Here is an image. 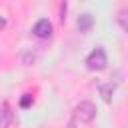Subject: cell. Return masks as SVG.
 Listing matches in <instances>:
<instances>
[{
    "instance_id": "obj_1",
    "label": "cell",
    "mask_w": 128,
    "mask_h": 128,
    "mask_svg": "<svg viewBox=\"0 0 128 128\" xmlns=\"http://www.w3.org/2000/svg\"><path fill=\"white\" fill-rule=\"evenodd\" d=\"M96 106L92 104V102H88V100H84V102H80V104H76L74 106V110H72V120H70V126H76V124H90L94 118H96Z\"/></svg>"
},
{
    "instance_id": "obj_2",
    "label": "cell",
    "mask_w": 128,
    "mask_h": 128,
    "mask_svg": "<svg viewBox=\"0 0 128 128\" xmlns=\"http://www.w3.org/2000/svg\"><path fill=\"white\" fill-rule=\"evenodd\" d=\"M106 64H108V58H106V50H104L102 46H96V48L88 54V58H86V66H88V70H92V72L104 70Z\"/></svg>"
},
{
    "instance_id": "obj_3",
    "label": "cell",
    "mask_w": 128,
    "mask_h": 128,
    "mask_svg": "<svg viewBox=\"0 0 128 128\" xmlns=\"http://www.w3.org/2000/svg\"><path fill=\"white\" fill-rule=\"evenodd\" d=\"M32 32H34V36H38V38H48V36L52 34V24H50V20H48V18L38 20V22L34 24Z\"/></svg>"
},
{
    "instance_id": "obj_4",
    "label": "cell",
    "mask_w": 128,
    "mask_h": 128,
    "mask_svg": "<svg viewBox=\"0 0 128 128\" xmlns=\"http://www.w3.org/2000/svg\"><path fill=\"white\" fill-rule=\"evenodd\" d=\"M76 24H78V30H80L82 34H88V32L92 30V26H94V16L88 14V12H86V14H80Z\"/></svg>"
},
{
    "instance_id": "obj_5",
    "label": "cell",
    "mask_w": 128,
    "mask_h": 128,
    "mask_svg": "<svg viewBox=\"0 0 128 128\" xmlns=\"http://www.w3.org/2000/svg\"><path fill=\"white\" fill-rule=\"evenodd\" d=\"M14 124V114L10 112V108L4 104L2 108H0V128H8V126H12Z\"/></svg>"
},
{
    "instance_id": "obj_6",
    "label": "cell",
    "mask_w": 128,
    "mask_h": 128,
    "mask_svg": "<svg viewBox=\"0 0 128 128\" xmlns=\"http://www.w3.org/2000/svg\"><path fill=\"white\" fill-rule=\"evenodd\" d=\"M114 92H116V84H112V82H108V84L100 86V96H102V100H104L106 104H112Z\"/></svg>"
},
{
    "instance_id": "obj_7",
    "label": "cell",
    "mask_w": 128,
    "mask_h": 128,
    "mask_svg": "<svg viewBox=\"0 0 128 128\" xmlns=\"http://www.w3.org/2000/svg\"><path fill=\"white\" fill-rule=\"evenodd\" d=\"M34 62H36V54H34L32 50H26V52L22 54V64H24V66H32Z\"/></svg>"
},
{
    "instance_id": "obj_8",
    "label": "cell",
    "mask_w": 128,
    "mask_h": 128,
    "mask_svg": "<svg viewBox=\"0 0 128 128\" xmlns=\"http://www.w3.org/2000/svg\"><path fill=\"white\" fill-rule=\"evenodd\" d=\"M126 14H128V12H126L124 8L118 12V24H120V28H122V30H128V24H126Z\"/></svg>"
},
{
    "instance_id": "obj_9",
    "label": "cell",
    "mask_w": 128,
    "mask_h": 128,
    "mask_svg": "<svg viewBox=\"0 0 128 128\" xmlns=\"http://www.w3.org/2000/svg\"><path fill=\"white\" fill-rule=\"evenodd\" d=\"M32 102H34V98L30 94H24L20 98V108H28V106H32Z\"/></svg>"
},
{
    "instance_id": "obj_10",
    "label": "cell",
    "mask_w": 128,
    "mask_h": 128,
    "mask_svg": "<svg viewBox=\"0 0 128 128\" xmlns=\"http://www.w3.org/2000/svg\"><path fill=\"white\" fill-rule=\"evenodd\" d=\"M64 20H66V0H62L60 4V22L64 24Z\"/></svg>"
},
{
    "instance_id": "obj_11",
    "label": "cell",
    "mask_w": 128,
    "mask_h": 128,
    "mask_svg": "<svg viewBox=\"0 0 128 128\" xmlns=\"http://www.w3.org/2000/svg\"><path fill=\"white\" fill-rule=\"evenodd\" d=\"M4 24H6V20H0V28H4Z\"/></svg>"
}]
</instances>
